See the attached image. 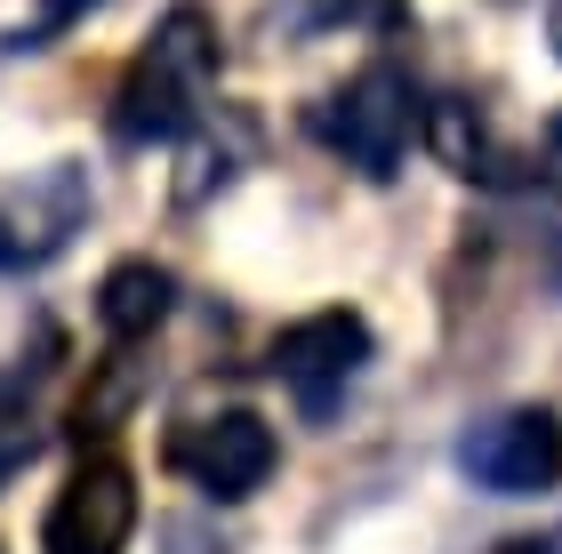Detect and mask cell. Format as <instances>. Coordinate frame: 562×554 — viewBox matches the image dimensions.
<instances>
[{"mask_svg": "<svg viewBox=\"0 0 562 554\" xmlns=\"http://www.w3.org/2000/svg\"><path fill=\"white\" fill-rule=\"evenodd\" d=\"M426 137H434V154H442L458 178H482V185H506V169L491 154V137H482V121L474 105H458V97H442V105L426 113Z\"/></svg>", "mask_w": 562, "mask_h": 554, "instance_id": "ba28073f", "label": "cell"}, {"mask_svg": "<svg viewBox=\"0 0 562 554\" xmlns=\"http://www.w3.org/2000/svg\"><path fill=\"white\" fill-rule=\"evenodd\" d=\"M24 466H33V418L0 402V490H9V474H24Z\"/></svg>", "mask_w": 562, "mask_h": 554, "instance_id": "30bf717a", "label": "cell"}, {"mask_svg": "<svg viewBox=\"0 0 562 554\" xmlns=\"http://www.w3.org/2000/svg\"><path fill=\"white\" fill-rule=\"evenodd\" d=\"M458 474L491 498H539L562 483V418L547 402H522V410L474 418L458 434Z\"/></svg>", "mask_w": 562, "mask_h": 554, "instance_id": "3957f363", "label": "cell"}, {"mask_svg": "<svg viewBox=\"0 0 562 554\" xmlns=\"http://www.w3.org/2000/svg\"><path fill=\"white\" fill-rule=\"evenodd\" d=\"M362 362H370V321L353 306H322V314H305L273 338V377L290 386V402L305 418L338 410L346 386L362 377Z\"/></svg>", "mask_w": 562, "mask_h": 554, "instance_id": "277c9868", "label": "cell"}, {"mask_svg": "<svg viewBox=\"0 0 562 554\" xmlns=\"http://www.w3.org/2000/svg\"><path fill=\"white\" fill-rule=\"evenodd\" d=\"M498 554H554V539H506Z\"/></svg>", "mask_w": 562, "mask_h": 554, "instance_id": "7c38bea8", "label": "cell"}, {"mask_svg": "<svg viewBox=\"0 0 562 554\" xmlns=\"http://www.w3.org/2000/svg\"><path fill=\"white\" fill-rule=\"evenodd\" d=\"M547 154H554V169H562V113L547 121Z\"/></svg>", "mask_w": 562, "mask_h": 554, "instance_id": "5bb4252c", "label": "cell"}, {"mask_svg": "<svg viewBox=\"0 0 562 554\" xmlns=\"http://www.w3.org/2000/svg\"><path fill=\"white\" fill-rule=\"evenodd\" d=\"M217 89V24L201 9H169L153 24V41L137 48V65L121 72V97H113V137L121 145H177L201 121Z\"/></svg>", "mask_w": 562, "mask_h": 554, "instance_id": "6da1fadb", "label": "cell"}, {"mask_svg": "<svg viewBox=\"0 0 562 554\" xmlns=\"http://www.w3.org/2000/svg\"><path fill=\"white\" fill-rule=\"evenodd\" d=\"M547 41H554V57H562V0H547Z\"/></svg>", "mask_w": 562, "mask_h": 554, "instance_id": "4fadbf2b", "label": "cell"}, {"mask_svg": "<svg viewBox=\"0 0 562 554\" xmlns=\"http://www.w3.org/2000/svg\"><path fill=\"white\" fill-rule=\"evenodd\" d=\"M137 531V474L121 459H81L65 490L48 498L41 554H130Z\"/></svg>", "mask_w": 562, "mask_h": 554, "instance_id": "8992f818", "label": "cell"}, {"mask_svg": "<svg viewBox=\"0 0 562 554\" xmlns=\"http://www.w3.org/2000/svg\"><path fill=\"white\" fill-rule=\"evenodd\" d=\"M89 9H97V0H41V16H33V24H24V33H16L9 48H48V41H57V33H65V24H81Z\"/></svg>", "mask_w": 562, "mask_h": 554, "instance_id": "9c48e42d", "label": "cell"}, {"mask_svg": "<svg viewBox=\"0 0 562 554\" xmlns=\"http://www.w3.org/2000/svg\"><path fill=\"white\" fill-rule=\"evenodd\" d=\"M169 466L186 474V483L201 498H249V490H266V474L281 466V442H273V426L258 410H217V418H193V426H177L169 434Z\"/></svg>", "mask_w": 562, "mask_h": 554, "instance_id": "5b68a950", "label": "cell"}, {"mask_svg": "<svg viewBox=\"0 0 562 554\" xmlns=\"http://www.w3.org/2000/svg\"><path fill=\"white\" fill-rule=\"evenodd\" d=\"M418 121H426L418 89L402 81L394 65H370V72H353L346 89H329L314 105V137L346 169H362V178H394L402 154H411V137H418Z\"/></svg>", "mask_w": 562, "mask_h": 554, "instance_id": "7a4b0ae2", "label": "cell"}, {"mask_svg": "<svg viewBox=\"0 0 562 554\" xmlns=\"http://www.w3.org/2000/svg\"><path fill=\"white\" fill-rule=\"evenodd\" d=\"M169 306H177V282L153 258H130V265H113L105 273V290H97V321H105V338H121V346H137V338H153L169 321Z\"/></svg>", "mask_w": 562, "mask_h": 554, "instance_id": "52a82bcc", "label": "cell"}, {"mask_svg": "<svg viewBox=\"0 0 562 554\" xmlns=\"http://www.w3.org/2000/svg\"><path fill=\"white\" fill-rule=\"evenodd\" d=\"M0 265H24V234H16L9 217H0Z\"/></svg>", "mask_w": 562, "mask_h": 554, "instance_id": "8fae6325", "label": "cell"}]
</instances>
